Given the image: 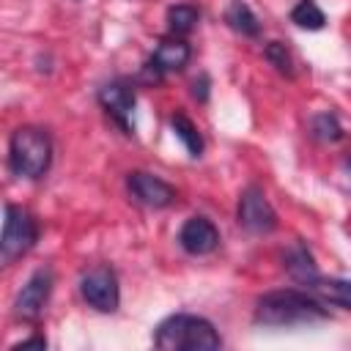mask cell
Instances as JSON below:
<instances>
[{
	"label": "cell",
	"instance_id": "1",
	"mask_svg": "<svg viewBox=\"0 0 351 351\" xmlns=\"http://www.w3.org/2000/svg\"><path fill=\"white\" fill-rule=\"evenodd\" d=\"M255 324L261 326H296V324H318L326 321V307L313 299L310 293H302L296 288L269 291L255 304Z\"/></svg>",
	"mask_w": 351,
	"mask_h": 351
},
{
	"label": "cell",
	"instance_id": "2",
	"mask_svg": "<svg viewBox=\"0 0 351 351\" xmlns=\"http://www.w3.org/2000/svg\"><path fill=\"white\" fill-rule=\"evenodd\" d=\"M154 346L162 351H214L222 346L211 321L189 313H178L165 318L156 326Z\"/></svg>",
	"mask_w": 351,
	"mask_h": 351
},
{
	"label": "cell",
	"instance_id": "3",
	"mask_svg": "<svg viewBox=\"0 0 351 351\" xmlns=\"http://www.w3.org/2000/svg\"><path fill=\"white\" fill-rule=\"evenodd\" d=\"M52 165V140L38 126H19L8 140V167L19 178H41Z\"/></svg>",
	"mask_w": 351,
	"mask_h": 351
},
{
	"label": "cell",
	"instance_id": "4",
	"mask_svg": "<svg viewBox=\"0 0 351 351\" xmlns=\"http://www.w3.org/2000/svg\"><path fill=\"white\" fill-rule=\"evenodd\" d=\"M38 239V225L33 219L30 211H25L22 206L5 203V219H3V233H0V258L5 263L22 258L25 252L33 250Z\"/></svg>",
	"mask_w": 351,
	"mask_h": 351
},
{
	"label": "cell",
	"instance_id": "5",
	"mask_svg": "<svg viewBox=\"0 0 351 351\" xmlns=\"http://www.w3.org/2000/svg\"><path fill=\"white\" fill-rule=\"evenodd\" d=\"M80 293L82 299L99 310V313H115L121 302V288L118 277L110 266H93L80 277Z\"/></svg>",
	"mask_w": 351,
	"mask_h": 351
},
{
	"label": "cell",
	"instance_id": "6",
	"mask_svg": "<svg viewBox=\"0 0 351 351\" xmlns=\"http://www.w3.org/2000/svg\"><path fill=\"white\" fill-rule=\"evenodd\" d=\"M236 217H239V225L250 233H271L277 228V214L258 186H247L241 192Z\"/></svg>",
	"mask_w": 351,
	"mask_h": 351
},
{
	"label": "cell",
	"instance_id": "7",
	"mask_svg": "<svg viewBox=\"0 0 351 351\" xmlns=\"http://www.w3.org/2000/svg\"><path fill=\"white\" fill-rule=\"evenodd\" d=\"M52 271L49 269H38L33 271V277L22 285V291L16 293V302H14V313L25 321H38L44 315V307L49 302V293H52Z\"/></svg>",
	"mask_w": 351,
	"mask_h": 351
},
{
	"label": "cell",
	"instance_id": "8",
	"mask_svg": "<svg viewBox=\"0 0 351 351\" xmlns=\"http://www.w3.org/2000/svg\"><path fill=\"white\" fill-rule=\"evenodd\" d=\"M126 186L132 192V197L148 208H165L170 203H176V189L162 181L159 176H151V173H143V170H134L129 173L126 178Z\"/></svg>",
	"mask_w": 351,
	"mask_h": 351
},
{
	"label": "cell",
	"instance_id": "9",
	"mask_svg": "<svg viewBox=\"0 0 351 351\" xmlns=\"http://www.w3.org/2000/svg\"><path fill=\"white\" fill-rule=\"evenodd\" d=\"M99 104L107 110V115H110L126 134L134 132V121H132V115H134V90H132L129 85H123V82H110V85H104V88L99 90Z\"/></svg>",
	"mask_w": 351,
	"mask_h": 351
},
{
	"label": "cell",
	"instance_id": "10",
	"mask_svg": "<svg viewBox=\"0 0 351 351\" xmlns=\"http://www.w3.org/2000/svg\"><path fill=\"white\" fill-rule=\"evenodd\" d=\"M178 244L189 255H208L219 247V230L206 217H189L178 230Z\"/></svg>",
	"mask_w": 351,
	"mask_h": 351
},
{
	"label": "cell",
	"instance_id": "11",
	"mask_svg": "<svg viewBox=\"0 0 351 351\" xmlns=\"http://www.w3.org/2000/svg\"><path fill=\"white\" fill-rule=\"evenodd\" d=\"M189 55H192V49H189V44H186L184 38H178V36L162 38V41L156 44L151 60L145 63V71H151L154 80H159V77L167 74V71H181V69L189 63Z\"/></svg>",
	"mask_w": 351,
	"mask_h": 351
},
{
	"label": "cell",
	"instance_id": "12",
	"mask_svg": "<svg viewBox=\"0 0 351 351\" xmlns=\"http://www.w3.org/2000/svg\"><path fill=\"white\" fill-rule=\"evenodd\" d=\"M282 263H285V271H288L296 282H302V285H307V288L321 277V274H318V266H315V261H313V255H310V250H307L302 241H293V244L285 250Z\"/></svg>",
	"mask_w": 351,
	"mask_h": 351
},
{
	"label": "cell",
	"instance_id": "13",
	"mask_svg": "<svg viewBox=\"0 0 351 351\" xmlns=\"http://www.w3.org/2000/svg\"><path fill=\"white\" fill-rule=\"evenodd\" d=\"M310 291L315 293V296H321L324 302H329V304H337V307H346V310H351V280H340V277H318L313 285H310Z\"/></svg>",
	"mask_w": 351,
	"mask_h": 351
},
{
	"label": "cell",
	"instance_id": "14",
	"mask_svg": "<svg viewBox=\"0 0 351 351\" xmlns=\"http://www.w3.org/2000/svg\"><path fill=\"white\" fill-rule=\"evenodd\" d=\"M225 22H228L230 30H236V33H241V36H250V38L261 33V22H258V16L252 14V8H250L244 0H230V3H228V8H225Z\"/></svg>",
	"mask_w": 351,
	"mask_h": 351
},
{
	"label": "cell",
	"instance_id": "15",
	"mask_svg": "<svg viewBox=\"0 0 351 351\" xmlns=\"http://www.w3.org/2000/svg\"><path fill=\"white\" fill-rule=\"evenodd\" d=\"M170 126H173V134L184 143V148L189 151V156H200L203 154V137L197 132V126L184 115V112H173L170 115Z\"/></svg>",
	"mask_w": 351,
	"mask_h": 351
},
{
	"label": "cell",
	"instance_id": "16",
	"mask_svg": "<svg viewBox=\"0 0 351 351\" xmlns=\"http://www.w3.org/2000/svg\"><path fill=\"white\" fill-rule=\"evenodd\" d=\"M291 22L304 27V30H321L326 25V14L318 8L315 0H299L291 8Z\"/></svg>",
	"mask_w": 351,
	"mask_h": 351
},
{
	"label": "cell",
	"instance_id": "17",
	"mask_svg": "<svg viewBox=\"0 0 351 351\" xmlns=\"http://www.w3.org/2000/svg\"><path fill=\"white\" fill-rule=\"evenodd\" d=\"M200 14L195 5H186V3H178L167 11V25H170V33L173 36H186L195 25H197Z\"/></svg>",
	"mask_w": 351,
	"mask_h": 351
},
{
	"label": "cell",
	"instance_id": "18",
	"mask_svg": "<svg viewBox=\"0 0 351 351\" xmlns=\"http://www.w3.org/2000/svg\"><path fill=\"white\" fill-rule=\"evenodd\" d=\"M310 132H313L315 140H324V143H335V140L343 137V129H340V123H337V118H335L332 112L315 115V118L310 121Z\"/></svg>",
	"mask_w": 351,
	"mask_h": 351
},
{
	"label": "cell",
	"instance_id": "19",
	"mask_svg": "<svg viewBox=\"0 0 351 351\" xmlns=\"http://www.w3.org/2000/svg\"><path fill=\"white\" fill-rule=\"evenodd\" d=\"M266 60L280 71V74H285V77H293V58H291V52L285 49V44H280V41H271L269 47H266Z\"/></svg>",
	"mask_w": 351,
	"mask_h": 351
},
{
	"label": "cell",
	"instance_id": "20",
	"mask_svg": "<svg viewBox=\"0 0 351 351\" xmlns=\"http://www.w3.org/2000/svg\"><path fill=\"white\" fill-rule=\"evenodd\" d=\"M192 96H195L197 101H206V99H208V77H206V74H200V77L192 82Z\"/></svg>",
	"mask_w": 351,
	"mask_h": 351
},
{
	"label": "cell",
	"instance_id": "21",
	"mask_svg": "<svg viewBox=\"0 0 351 351\" xmlns=\"http://www.w3.org/2000/svg\"><path fill=\"white\" fill-rule=\"evenodd\" d=\"M22 348H47V340L44 337H27V340H22V343H14L11 346V351H22Z\"/></svg>",
	"mask_w": 351,
	"mask_h": 351
},
{
	"label": "cell",
	"instance_id": "22",
	"mask_svg": "<svg viewBox=\"0 0 351 351\" xmlns=\"http://www.w3.org/2000/svg\"><path fill=\"white\" fill-rule=\"evenodd\" d=\"M346 173H348V178H351V156L346 159Z\"/></svg>",
	"mask_w": 351,
	"mask_h": 351
}]
</instances>
